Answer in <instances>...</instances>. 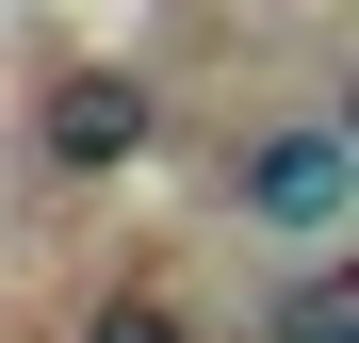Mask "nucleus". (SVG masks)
Returning a JSON list of instances; mask_svg holds the SVG:
<instances>
[{"mask_svg":"<svg viewBox=\"0 0 359 343\" xmlns=\"http://www.w3.org/2000/svg\"><path fill=\"white\" fill-rule=\"evenodd\" d=\"M229 213L278 229V246L359 229V131H343V114H278V131H245V147H229Z\"/></svg>","mask_w":359,"mask_h":343,"instance_id":"1","label":"nucleus"},{"mask_svg":"<svg viewBox=\"0 0 359 343\" xmlns=\"http://www.w3.org/2000/svg\"><path fill=\"white\" fill-rule=\"evenodd\" d=\"M147 147V82L131 66H66L49 82V163H131Z\"/></svg>","mask_w":359,"mask_h":343,"instance_id":"2","label":"nucleus"},{"mask_svg":"<svg viewBox=\"0 0 359 343\" xmlns=\"http://www.w3.org/2000/svg\"><path fill=\"white\" fill-rule=\"evenodd\" d=\"M278 343H359V278H343V262H311V278L278 295Z\"/></svg>","mask_w":359,"mask_h":343,"instance_id":"3","label":"nucleus"},{"mask_svg":"<svg viewBox=\"0 0 359 343\" xmlns=\"http://www.w3.org/2000/svg\"><path fill=\"white\" fill-rule=\"evenodd\" d=\"M82 343H196V327H180L163 295H98V327H82Z\"/></svg>","mask_w":359,"mask_h":343,"instance_id":"4","label":"nucleus"}]
</instances>
